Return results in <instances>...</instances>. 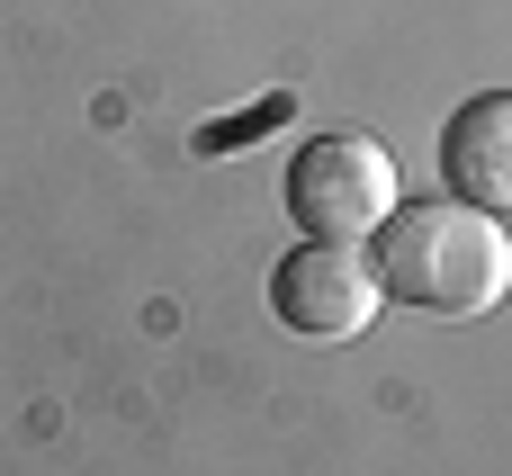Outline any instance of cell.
<instances>
[{
  "instance_id": "2",
  "label": "cell",
  "mask_w": 512,
  "mask_h": 476,
  "mask_svg": "<svg viewBox=\"0 0 512 476\" xmlns=\"http://www.w3.org/2000/svg\"><path fill=\"white\" fill-rule=\"evenodd\" d=\"M288 216L315 243H369L396 216V153L378 135H315V144H297Z\"/></svg>"
},
{
  "instance_id": "4",
  "label": "cell",
  "mask_w": 512,
  "mask_h": 476,
  "mask_svg": "<svg viewBox=\"0 0 512 476\" xmlns=\"http://www.w3.org/2000/svg\"><path fill=\"white\" fill-rule=\"evenodd\" d=\"M441 180L459 207H512V90H477L441 117Z\"/></svg>"
},
{
  "instance_id": "5",
  "label": "cell",
  "mask_w": 512,
  "mask_h": 476,
  "mask_svg": "<svg viewBox=\"0 0 512 476\" xmlns=\"http://www.w3.org/2000/svg\"><path fill=\"white\" fill-rule=\"evenodd\" d=\"M288 117V99H261L252 117H234V126H198V153H243V135H261V126H279Z\"/></svg>"
},
{
  "instance_id": "3",
  "label": "cell",
  "mask_w": 512,
  "mask_h": 476,
  "mask_svg": "<svg viewBox=\"0 0 512 476\" xmlns=\"http://www.w3.org/2000/svg\"><path fill=\"white\" fill-rule=\"evenodd\" d=\"M378 270L360 261V243H297L279 270H270V315L306 342H351L369 315H378Z\"/></svg>"
},
{
  "instance_id": "1",
  "label": "cell",
  "mask_w": 512,
  "mask_h": 476,
  "mask_svg": "<svg viewBox=\"0 0 512 476\" xmlns=\"http://www.w3.org/2000/svg\"><path fill=\"white\" fill-rule=\"evenodd\" d=\"M378 297H396V306H414V315H441V324H459V315H486V306H504L512 288V234L486 216V207H396L387 225H378Z\"/></svg>"
}]
</instances>
